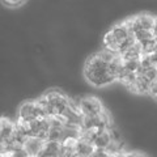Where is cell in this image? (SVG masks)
<instances>
[{
  "label": "cell",
  "instance_id": "6da1fadb",
  "mask_svg": "<svg viewBox=\"0 0 157 157\" xmlns=\"http://www.w3.org/2000/svg\"><path fill=\"white\" fill-rule=\"evenodd\" d=\"M122 66L123 60L119 55H117L111 63H107L100 56V54L96 52L88 58L84 67V75L92 85L105 86L117 80L118 72Z\"/></svg>",
  "mask_w": 157,
  "mask_h": 157
},
{
  "label": "cell",
  "instance_id": "7a4b0ae2",
  "mask_svg": "<svg viewBox=\"0 0 157 157\" xmlns=\"http://www.w3.org/2000/svg\"><path fill=\"white\" fill-rule=\"evenodd\" d=\"M48 118L60 117L68 107V98L59 92H50L38 100Z\"/></svg>",
  "mask_w": 157,
  "mask_h": 157
},
{
  "label": "cell",
  "instance_id": "3957f363",
  "mask_svg": "<svg viewBox=\"0 0 157 157\" xmlns=\"http://www.w3.org/2000/svg\"><path fill=\"white\" fill-rule=\"evenodd\" d=\"M48 118L43 107L38 104V101H29L22 104L18 110V122L21 123H30L33 121Z\"/></svg>",
  "mask_w": 157,
  "mask_h": 157
},
{
  "label": "cell",
  "instance_id": "277c9868",
  "mask_svg": "<svg viewBox=\"0 0 157 157\" xmlns=\"http://www.w3.org/2000/svg\"><path fill=\"white\" fill-rule=\"evenodd\" d=\"M78 110H80V114L82 117H94V115H100L105 111L101 101L97 97H92V96L81 98Z\"/></svg>",
  "mask_w": 157,
  "mask_h": 157
},
{
  "label": "cell",
  "instance_id": "5b68a950",
  "mask_svg": "<svg viewBox=\"0 0 157 157\" xmlns=\"http://www.w3.org/2000/svg\"><path fill=\"white\" fill-rule=\"evenodd\" d=\"M130 20V26L132 34L136 30H148L152 32L155 25V17L151 16V14H139L134 18H128Z\"/></svg>",
  "mask_w": 157,
  "mask_h": 157
},
{
  "label": "cell",
  "instance_id": "8992f818",
  "mask_svg": "<svg viewBox=\"0 0 157 157\" xmlns=\"http://www.w3.org/2000/svg\"><path fill=\"white\" fill-rule=\"evenodd\" d=\"M14 123L8 119H0V148L6 147L12 140Z\"/></svg>",
  "mask_w": 157,
  "mask_h": 157
},
{
  "label": "cell",
  "instance_id": "52a82bcc",
  "mask_svg": "<svg viewBox=\"0 0 157 157\" xmlns=\"http://www.w3.org/2000/svg\"><path fill=\"white\" fill-rule=\"evenodd\" d=\"M43 145H45L43 140L37 139V137H29L25 145H24V149H25L29 157H38L43 149Z\"/></svg>",
  "mask_w": 157,
  "mask_h": 157
},
{
  "label": "cell",
  "instance_id": "ba28073f",
  "mask_svg": "<svg viewBox=\"0 0 157 157\" xmlns=\"http://www.w3.org/2000/svg\"><path fill=\"white\" fill-rule=\"evenodd\" d=\"M111 143V136L107 130H100L96 132V136L93 139L92 144L94 147V149H106L109 144Z\"/></svg>",
  "mask_w": 157,
  "mask_h": 157
},
{
  "label": "cell",
  "instance_id": "9c48e42d",
  "mask_svg": "<svg viewBox=\"0 0 157 157\" xmlns=\"http://www.w3.org/2000/svg\"><path fill=\"white\" fill-rule=\"evenodd\" d=\"M76 157H90V155L94 152V147L90 141H86L84 139H78L75 144Z\"/></svg>",
  "mask_w": 157,
  "mask_h": 157
},
{
  "label": "cell",
  "instance_id": "30bf717a",
  "mask_svg": "<svg viewBox=\"0 0 157 157\" xmlns=\"http://www.w3.org/2000/svg\"><path fill=\"white\" fill-rule=\"evenodd\" d=\"M148 88H149V81H147L144 77L137 75L135 82L128 86V89L137 94H148Z\"/></svg>",
  "mask_w": 157,
  "mask_h": 157
},
{
  "label": "cell",
  "instance_id": "8fae6325",
  "mask_svg": "<svg viewBox=\"0 0 157 157\" xmlns=\"http://www.w3.org/2000/svg\"><path fill=\"white\" fill-rule=\"evenodd\" d=\"M119 56L122 58V60H134V59H140L141 58V50H140L139 43H135L134 46L127 48L126 51L119 54Z\"/></svg>",
  "mask_w": 157,
  "mask_h": 157
},
{
  "label": "cell",
  "instance_id": "7c38bea8",
  "mask_svg": "<svg viewBox=\"0 0 157 157\" xmlns=\"http://www.w3.org/2000/svg\"><path fill=\"white\" fill-rule=\"evenodd\" d=\"M139 46H140V50H141V55H151V54L156 50L157 41L155 38H151V39H147V41L140 42Z\"/></svg>",
  "mask_w": 157,
  "mask_h": 157
},
{
  "label": "cell",
  "instance_id": "4fadbf2b",
  "mask_svg": "<svg viewBox=\"0 0 157 157\" xmlns=\"http://www.w3.org/2000/svg\"><path fill=\"white\" fill-rule=\"evenodd\" d=\"M123 68L131 73H137L140 70V59H134V60H123Z\"/></svg>",
  "mask_w": 157,
  "mask_h": 157
},
{
  "label": "cell",
  "instance_id": "5bb4252c",
  "mask_svg": "<svg viewBox=\"0 0 157 157\" xmlns=\"http://www.w3.org/2000/svg\"><path fill=\"white\" fill-rule=\"evenodd\" d=\"M134 38L136 43H140L143 41H147V39L153 38V36H152V32H148V30H136L134 33Z\"/></svg>",
  "mask_w": 157,
  "mask_h": 157
},
{
  "label": "cell",
  "instance_id": "9a60e30c",
  "mask_svg": "<svg viewBox=\"0 0 157 157\" xmlns=\"http://www.w3.org/2000/svg\"><path fill=\"white\" fill-rule=\"evenodd\" d=\"M148 94H151L152 97H157V80L149 82V88H148Z\"/></svg>",
  "mask_w": 157,
  "mask_h": 157
},
{
  "label": "cell",
  "instance_id": "2e32d148",
  "mask_svg": "<svg viewBox=\"0 0 157 157\" xmlns=\"http://www.w3.org/2000/svg\"><path fill=\"white\" fill-rule=\"evenodd\" d=\"M90 157H110V155L104 149H94V152L90 155Z\"/></svg>",
  "mask_w": 157,
  "mask_h": 157
},
{
  "label": "cell",
  "instance_id": "e0dca14e",
  "mask_svg": "<svg viewBox=\"0 0 157 157\" xmlns=\"http://www.w3.org/2000/svg\"><path fill=\"white\" fill-rule=\"evenodd\" d=\"M11 156H12V157H29L24 148H18V149H16Z\"/></svg>",
  "mask_w": 157,
  "mask_h": 157
},
{
  "label": "cell",
  "instance_id": "ac0fdd59",
  "mask_svg": "<svg viewBox=\"0 0 157 157\" xmlns=\"http://www.w3.org/2000/svg\"><path fill=\"white\" fill-rule=\"evenodd\" d=\"M149 56V60H151V63H152V66L153 67H157V47H156V50L151 54V55H148Z\"/></svg>",
  "mask_w": 157,
  "mask_h": 157
},
{
  "label": "cell",
  "instance_id": "d6986e66",
  "mask_svg": "<svg viewBox=\"0 0 157 157\" xmlns=\"http://www.w3.org/2000/svg\"><path fill=\"white\" fill-rule=\"evenodd\" d=\"M124 157H147V156L141 153V152H126Z\"/></svg>",
  "mask_w": 157,
  "mask_h": 157
},
{
  "label": "cell",
  "instance_id": "ffe728a7",
  "mask_svg": "<svg viewBox=\"0 0 157 157\" xmlns=\"http://www.w3.org/2000/svg\"><path fill=\"white\" fill-rule=\"evenodd\" d=\"M152 36H153V38L157 41V18H155V25H153V29H152Z\"/></svg>",
  "mask_w": 157,
  "mask_h": 157
},
{
  "label": "cell",
  "instance_id": "44dd1931",
  "mask_svg": "<svg viewBox=\"0 0 157 157\" xmlns=\"http://www.w3.org/2000/svg\"><path fill=\"white\" fill-rule=\"evenodd\" d=\"M6 4H12L11 7H18L20 4H24V2H4Z\"/></svg>",
  "mask_w": 157,
  "mask_h": 157
},
{
  "label": "cell",
  "instance_id": "7402d4cb",
  "mask_svg": "<svg viewBox=\"0 0 157 157\" xmlns=\"http://www.w3.org/2000/svg\"><path fill=\"white\" fill-rule=\"evenodd\" d=\"M110 157H124V153H122V155H114V156H110Z\"/></svg>",
  "mask_w": 157,
  "mask_h": 157
},
{
  "label": "cell",
  "instance_id": "603a6c76",
  "mask_svg": "<svg viewBox=\"0 0 157 157\" xmlns=\"http://www.w3.org/2000/svg\"><path fill=\"white\" fill-rule=\"evenodd\" d=\"M0 157H12V156H11V155H2Z\"/></svg>",
  "mask_w": 157,
  "mask_h": 157
}]
</instances>
